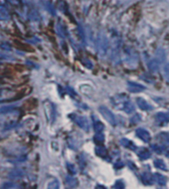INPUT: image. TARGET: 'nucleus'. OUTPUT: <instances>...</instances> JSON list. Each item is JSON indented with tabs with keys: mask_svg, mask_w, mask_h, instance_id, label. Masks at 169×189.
<instances>
[{
	"mask_svg": "<svg viewBox=\"0 0 169 189\" xmlns=\"http://www.w3.org/2000/svg\"><path fill=\"white\" fill-rule=\"evenodd\" d=\"M15 47L18 48L19 50H22V51H26V52H33L34 51L31 46H29L28 44L20 42V41H15Z\"/></svg>",
	"mask_w": 169,
	"mask_h": 189,
	"instance_id": "obj_1",
	"label": "nucleus"
},
{
	"mask_svg": "<svg viewBox=\"0 0 169 189\" xmlns=\"http://www.w3.org/2000/svg\"><path fill=\"white\" fill-rule=\"evenodd\" d=\"M100 111H102V114L103 115V117H105L109 123L114 124V118L111 115V112L108 110V109H106V108H100Z\"/></svg>",
	"mask_w": 169,
	"mask_h": 189,
	"instance_id": "obj_2",
	"label": "nucleus"
}]
</instances>
